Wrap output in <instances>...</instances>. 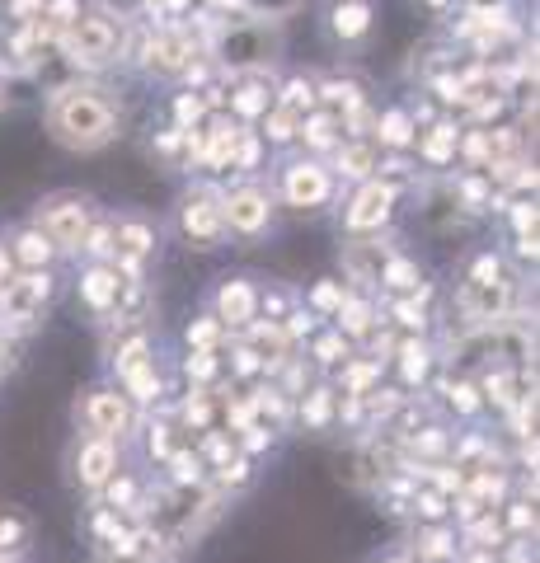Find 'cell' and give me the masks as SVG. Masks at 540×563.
Here are the masks:
<instances>
[{"label": "cell", "mask_w": 540, "mask_h": 563, "mask_svg": "<svg viewBox=\"0 0 540 563\" xmlns=\"http://www.w3.org/2000/svg\"><path fill=\"white\" fill-rule=\"evenodd\" d=\"M47 122H52V137L76 146V151H94L113 137L118 127V108L108 104L99 90H62L47 108Z\"/></svg>", "instance_id": "6da1fadb"}, {"label": "cell", "mask_w": 540, "mask_h": 563, "mask_svg": "<svg viewBox=\"0 0 540 563\" xmlns=\"http://www.w3.org/2000/svg\"><path fill=\"white\" fill-rule=\"evenodd\" d=\"M43 230L47 244L52 249H76L85 240V230H90V202L85 198H47L38 207V226Z\"/></svg>", "instance_id": "7a4b0ae2"}, {"label": "cell", "mask_w": 540, "mask_h": 563, "mask_svg": "<svg viewBox=\"0 0 540 563\" xmlns=\"http://www.w3.org/2000/svg\"><path fill=\"white\" fill-rule=\"evenodd\" d=\"M47 291H52V282H47V273H24V277H10L5 287H0V329L5 324H29L38 310H43Z\"/></svg>", "instance_id": "3957f363"}, {"label": "cell", "mask_w": 540, "mask_h": 563, "mask_svg": "<svg viewBox=\"0 0 540 563\" xmlns=\"http://www.w3.org/2000/svg\"><path fill=\"white\" fill-rule=\"evenodd\" d=\"M66 47H71V57H76V61L99 66V61L113 57L118 33H113V24H108L104 15H76V19H71V38H66Z\"/></svg>", "instance_id": "277c9868"}, {"label": "cell", "mask_w": 540, "mask_h": 563, "mask_svg": "<svg viewBox=\"0 0 540 563\" xmlns=\"http://www.w3.org/2000/svg\"><path fill=\"white\" fill-rule=\"evenodd\" d=\"M80 427H85L90 437L113 442L127 427V399L118 395V390H94V395H85V404H80Z\"/></svg>", "instance_id": "5b68a950"}, {"label": "cell", "mask_w": 540, "mask_h": 563, "mask_svg": "<svg viewBox=\"0 0 540 563\" xmlns=\"http://www.w3.org/2000/svg\"><path fill=\"white\" fill-rule=\"evenodd\" d=\"M221 230H226V216H221V202L207 193V188H198V193H188L184 198V235L198 249H212L216 240H221Z\"/></svg>", "instance_id": "8992f818"}, {"label": "cell", "mask_w": 540, "mask_h": 563, "mask_svg": "<svg viewBox=\"0 0 540 563\" xmlns=\"http://www.w3.org/2000/svg\"><path fill=\"white\" fill-rule=\"evenodd\" d=\"M221 216L240 235H259L268 226V198H263L259 188H240V193H231V198L221 202Z\"/></svg>", "instance_id": "52a82bcc"}, {"label": "cell", "mask_w": 540, "mask_h": 563, "mask_svg": "<svg viewBox=\"0 0 540 563\" xmlns=\"http://www.w3.org/2000/svg\"><path fill=\"white\" fill-rule=\"evenodd\" d=\"M282 193L292 207H320L329 198V174L320 165H292L287 179H282Z\"/></svg>", "instance_id": "ba28073f"}, {"label": "cell", "mask_w": 540, "mask_h": 563, "mask_svg": "<svg viewBox=\"0 0 540 563\" xmlns=\"http://www.w3.org/2000/svg\"><path fill=\"white\" fill-rule=\"evenodd\" d=\"M113 470H118V451H113V442H104V437H90V442L80 446V460H76V474L85 488H99L113 479Z\"/></svg>", "instance_id": "9c48e42d"}, {"label": "cell", "mask_w": 540, "mask_h": 563, "mask_svg": "<svg viewBox=\"0 0 540 563\" xmlns=\"http://www.w3.org/2000/svg\"><path fill=\"white\" fill-rule=\"evenodd\" d=\"M390 202H395V188H390V183H367V188L357 193V202L348 207V226L353 230L381 226L390 216Z\"/></svg>", "instance_id": "30bf717a"}, {"label": "cell", "mask_w": 540, "mask_h": 563, "mask_svg": "<svg viewBox=\"0 0 540 563\" xmlns=\"http://www.w3.org/2000/svg\"><path fill=\"white\" fill-rule=\"evenodd\" d=\"M254 310H259V296L249 282H226V287L216 291V320L226 324H249L254 320Z\"/></svg>", "instance_id": "8fae6325"}, {"label": "cell", "mask_w": 540, "mask_h": 563, "mask_svg": "<svg viewBox=\"0 0 540 563\" xmlns=\"http://www.w3.org/2000/svg\"><path fill=\"white\" fill-rule=\"evenodd\" d=\"M268 33L263 29H231L226 38H221V52H226V61H235V66H245V61H268Z\"/></svg>", "instance_id": "7c38bea8"}, {"label": "cell", "mask_w": 540, "mask_h": 563, "mask_svg": "<svg viewBox=\"0 0 540 563\" xmlns=\"http://www.w3.org/2000/svg\"><path fill=\"white\" fill-rule=\"evenodd\" d=\"M80 296L90 301V310H113L118 296H123V282H118V273H108V268H90V273L80 277Z\"/></svg>", "instance_id": "4fadbf2b"}, {"label": "cell", "mask_w": 540, "mask_h": 563, "mask_svg": "<svg viewBox=\"0 0 540 563\" xmlns=\"http://www.w3.org/2000/svg\"><path fill=\"white\" fill-rule=\"evenodd\" d=\"M188 52H193V47H188L184 33H165V38H155L151 43V66L155 71H179V66L188 61Z\"/></svg>", "instance_id": "5bb4252c"}, {"label": "cell", "mask_w": 540, "mask_h": 563, "mask_svg": "<svg viewBox=\"0 0 540 563\" xmlns=\"http://www.w3.org/2000/svg\"><path fill=\"white\" fill-rule=\"evenodd\" d=\"M113 249H118V259L123 263H137L146 249H151V230L141 226V221H127V226H118V235H113Z\"/></svg>", "instance_id": "9a60e30c"}, {"label": "cell", "mask_w": 540, "mask_h": 563, "mask_svg": "<svg viewBox=\"0 0 540 563\" xmlns=\"http://www.w3.org/2000/svg\"><path fill=\"white\" fill-rule=\"evenodd\" d=\"M367 24H371V10L362 0H343L339 10H334V33H339V38H362Z\"/></svg>", "instance_id": "2e32d148"}, {"label": "cell", "mask_w": 540, "mask_h": 563, "mask_svg": "<svg viewBox=\"0 0 540 563\" xmlns=\"http://www.w3.org/2000/svg\"><path fill=\"white\" fill-rule=\"evenodd\" d=\"M24 545H29V521L19 512H0V559L24 554Z\"/></svg>", "instance_id": "e0dca14e"}, {"label": "cell", "mask_w": 540, "mask_h": 563, "mask_svg": "<svg viewBox=\"0 0 540 563\" xmlns=\"http://www.w3.org/2000/svg\"><path fill=\"white\" fill-rule=\"evenodd\" d=\"M15 259H19V263H29L33 273H38V268H43V263L52 259V244H47L43 230H24V235H19V240H15Z\"/></svg>", "instance_id": "ac0fdd59"}, {"label": "cell", "mask_w": 540, "mask_h": 563, "mask_svg": "<svg viewBox=\"0 0 540 563\" xmlns=\"http://www.w3.org/2000/svg\"><path fill=\"white\" fill-rule=\"evenodd\" d=\"M451 554H456V540H451V531H428V535H418V559L447 563Z\"/></svg>", "instance_id": "d6986e66"}, {"label": "cell", "mask_w": 540, "mask_h": 563, "mask_svg": "<svg viewBox=\"0 0 540 563\" xmlns=\"http://www.w3.org/2000/svg\"><path fill=\"white\" fill-rule=\"evenodd\" d=\"M123 381H127V390H132L137 399H155V390H160V376H155V362H151V357H146L141 366H132Z\"/></svg>", "instance_id": "ffe728a7"}, {"label": "cell", "mask_w": 540, "mask_h": 563, "mask_svg": "<svg viewBox=\"0 0 540 563\" xmlns=\"http://www.w3.org/2000/svg\"><path fill=\"white\" fill-rule=\"evenodd\" d=\"M386 282H390L395 291H414V287H418V268L390 254V259H386Z\"/></svg>", "instance_id": "44dd1931"}, {"label": "cell", "mask_w": 540, "mask_h": 563, "mask_svg": "<svg viewBox=\"0 0 540 563\" xmlns=\"http://www.w3.org/2000/svg\"><path fill=\"white\" fill-rule=\"evenodd\" d=\"M339 320H343V329H348V334H367V329H371V310L362 301H343L339 305Z\"/></svg>", "instance_id": "7402d4cb"}, {"label": "cell", "mask_w": 540, "mask_h": 563, "mask_svg": "<svg viewBox=\"0 0 540 563\" xmlns=\"http://www.w3.org/2000/svg\"><path fill=\"white\" fill-rule=\"evenodd\" d=\"M400 357H404V376H409V381H423V376H428V348H423V343H404Z\"/></svg>", "instance_id": "603a6c76"}, {"label": "cell", "mask_w": 540, "mask_h": 563, "mask_svg": "<svg viewBox=\"0 0 540 563\" xmlns=\"http://www.w3.org/2000/svg\"><path fill=\"white\" fill-rule=\"evenodd\" d=\"M170 465H174V484H198L202 479V460L198 456H188V451H174L170 456Z\"/></svg>", "instance_id": "cb8c5ba5"}, {"label": "cell", "mask_w": 540, "mask_h": 563, "mask_svg": "<svg viewBox=\"0 0 540 563\" xmlns=\"http://www.w3.org/2000/svg\"><path fill=\"white\" fill-rule=\"evenodd\" d=\"M329 413H334V395H329V390L306 395V423L310 427H324V423H329Z\"/></svg>", "instance_id": "d4e9b609"}, {"label": "cell", "mask_w": 540, "mask_h": 563, "mask_svg": "<svg viewBox=\"0 0 540 563\" xmlns=\"http://www.w3.org/2000/svg\"><path fill=\"white\" fill-rule=\"evenodd\" d=\"M451 146H456V132H451V127H432V137L423 141V155H428V160H447Z\"/></svg>", "instance_id": "484cf974"}, {"label": "cell", "mask_w": 540, "mask_h": 563, "mask_svg": "<svg viewBox=\"0 0 540 563\" xmlns=\"http://www.w3.org/2000/svg\"><path fill=\"white\" fill-rule=\"evenodd\" d=\"M343 381H348V395H367V385L376 381V362H357L353 371H348V376H343Z\"/></svg>", "instance_id": "4316f807"}, {"label": "cell", "mask_w": 540, "mask_h": 563, "mask_svg": "<svg viewBox=\"0 0 540 563\" xmlns=\"http://www.w3.org/2000/svg\"><path fill=\"white\" fill-rule=\"evenodd\" d=\"M381 137H386L390 146H409V118H404V113H390V118L381 122Z\"/></svg>", "instance_id": "83f0119b"}, {"label": "cell", "mask_w": 540, "mask_h": 563, "mask_svg": "<svg viewBox=\"0 0 540 563\" xmlns=\"http://www.w3.org/2000/svg\"><path fill=\"white\" fill-rule=\"evenodd\" d=\"M367 165H371V151H367V146H348V151L339 155V169H343V174H367Z\"/></svg>", "instance_id": "f1b7e54d"}, {"label": "cell", "mask_w": 540, "mask_h": 563, "mask_svg": "<svg viewBox=\"0 0 540 563\" xmlns=\"http://www.w3.org/2000/svg\"><path fill=\"white\" fill-rule=\"evenodd\" d=\"M414 507L423 512V517L437 521L442 512H447V498H442V493H432V488H428V493H418V498H414Z\"/></svg>", "instance_id": "f546056e"}, {"label": "cell", "mask_w": 540, "mask_h": 563, "mask_svg": "<svg viewBox=\"0 0 540 563\" xmlns=\"http://www.w3.org/2000/svg\"><path fill=\"white\" fill-rule=\"evenodd\" d=\"M306 137L315 141V146H329V141H334V118H310L306 122Z\"/></svg>", "instance_id": "4dcf8cb0"}, {"label": "cell", "mask_w": 540, "mask_h": 563, "mask_svg": "<svg viewBox=\"0 0 540 563\" xmlns=\"http://www.w3.org/2000/svg\"><path fill=\"white\" fill-rule=\"evenodd\" d=\"M235 108H240V113H259V108H268V99H263L259 85H245V90H240V99H235Z\"/></svg>", "instance_id": "1f68e13d"}, {"label": "cell", "mask_w": 540, "mask_h": 563, "mask_svg": "<svg viewBox=\"0 0 540 563\" xmlns=\"http://www.w3.org/2000/svg\"><path fill=\"white\" fill-rule=\"evenodd\" d=\"M447 395H451V404H456V409H461V413H475V409H479L475 385H451Z\"/></svg>", "instance_id": "d6a6232c"}, {"label": "cell", "mask_w": 540, "mask_h": 563, "mask_svg": "<svg viewBox=\"0 0 540 563\" xmlns=\"http://www.w3.org/2000/svg\"><path fill=\"white\" fill-rule=\"evenodd\" d=\"M343 301H348V296H343V291L334 287V282H324V287H315V305H320V310H339Z\"/></svg>", "instance_id": "836d02e7"}, {"label": "cell", "mask_w": 540, "mask_h": 563, "mask_svg": "<svg viewBox=\"0 0 540 563\" xmlns=\"http://www.w3.org/2000/svg\"><path fill=\"white\" fill-rule=\"evenodd\" d=\"M188 343H198V348L207 352V348H212V343H216V324H212V320L193 324V329H188Z\"/></svg>", "instance_id": "e575fe53"}, {"label": "cell", "mask_w": 540, "mask_h": 563, "mask_svg": "<svg viewBox=\"0 0 540 563\" xmlns=\"http://www.w3.org/2000/svg\"><path fill=\"white\" fill-rule=\"evenodd\" d=\"M212 371H216L212 352H198V357L188 362V376H193V381H212Z\"/></svg>", "instance_id": "d590c367"}, {"label": "cell", "mask_w": 540, "mask_h": 563, "mask_svg": "<svg viewBox=\"0 0 540 563\" xmlns=\"http://www.w3.org/2000/svg\"><path fill=\"white\" fill-rule=\"evenodd\" d=\"M324 99H329V104H348V108H353L357 104V85H324Z\"/></svg>", "instance_id": "8d00e7d4"}, {"label": "cell", "mask_w": 540, "mask_h": 563, "mask_svg": "<svg viewBox=\"0 0 540 563\" xmlns=\"http://www.w3.org/2000/svg\"><path fill=\"white\" fill-rule=\"evenodd\" d=\"M207 409H212V404H207V395H198V399H188V404H184V418L193 427H202V423H207Z\"/></svg>", "instance_id": "74e56055"}, {"label": "cell", "mask_w": 540, "mask_h": 563, "mask_svg": "<svg viewBox=\"0 0 540 563\" xmlns=\"http://www.w3.org/2000/svg\"><path fill=\"white\" fill-rule=\"evenodd\" d=\"M508 521H512V531L517 535H526V531H536V517H531V512H526V503H517L508 512Z\"/></svg>", "instance_id": "f35d334b"}, {"label": "cell", "mask_w": 540, "mask_h": 563, "mask_svg": "<svg viewBox=\"0 0 540 563\" xmlns=\"http://www.w3.org/2000/svg\"><path fill=\"white\" fill-rule=\"evenodd\" d=\"M268 127H273V137H278V141H287V137H292V127H296V122H292V113H287V108H278Z\"/></svg>", "instance_id": "ab89813d"}, {"label": "cell", "mask_w": 540, "mask_h": 563, "mask_svg": "<svg viewBox=\"0 0 540 563\" xmlns=\"http://www.w3.org/2000/svg\"><path fill=\"white\" fill-rule=\"evenodd\" d=\"M85 249H90V254H99V259H104V254H113V230H94Z\"/></svg>", "instance_id": "60d3db41"}, {"label": "cell", "mask_w": 540, "mask_h": 563, "mask_svg": "<svg viewBox=\"0 0 540 563\" xmlns=\"http://www.w3.org/2000/svg\"><path fill=\"white\" fill-rule=\"evenodd\" d=\"M310 99H315V90H310V85H301V80H296L292 90H287V113H292V108H301V104H310Z\"/></svg>", "instance_id": "b9f144b4"}, {"label": "cell", "mask_w": 540, "mask_h": 563, "mask_svg": "<svg viewBox=\"0 0 540 563\" xmlns=\"http://www.w3.org/2000/svg\"><path fill=\"white\" fill-rule=\"evenodd\" d=\"M343 352H348V348H343V338H324V343H320V362H339Z\"/></svg>", "instance_id": "7bdbcfd3"}, {"label": "cell", "mask_w": 540, "mask_h": 563, "mask_svg": "<svg viewBox=\"0 0 540 563\" xmlns=\"http://www.w3.org/2000/svg\"><path fill=\"white\" fill-rule=\"evenodd\" d=\"M198 113H202V104H198V99H179V118H198Z\"/></svg>", "instance_id": "ee69618b"}, {"label": "cell", "mask_w": 540, "mask_h": 563, "mask_svg": "<svg viewBox=\"0 0 540 563\" xmlns=\"http://www.w3.org/2000/svg\"><path fill=\"white\" fill-rule=\"evenodd\" d=\"M118 5H123V10H137V0H118Z\"/></svg>", "instance_id": "f6af8a7d"}, {"label": "cell", "mask_w": 540, "mask_h": 563, "mask_svg": "<svg viewBox=\"0 0 540 563\" xmlns=\"http://www.w3.org/2000/svg\"><path fill=\"white\" fill-rule=\"evenodd\" d=\"M221 5H245V0H221Z\"/></svg>", "instance_id": "bcb514c9"}, {"label": "cell", "mask_w": 540, "mask_h": 563, "mask_svg": "<svg viewBox=\"0 0 540 563\" xmlns=\"http://www.w3.org/2000/svg\"><path fill=\"white\" fill-rule=\"evenodd\" d=\"M381 563H409V559H381Z\"/></svg>", "instance_id": "7dc6e473"}, {"label": "cell", "mask_w": 540, "mask_h": 563, "mask_svg": "<svg viewBox=\"0 0 540 563\" xmlns=\"http://www.w3.org/2000/svg\"><path fill=\"white\" fill-rule=\"evenodd\" d=\"M470 563H489V559H470Z\"/></svg>", "instance_id": "c3c4849f"}, {"label": "cell", "mask_w": 540, "mask_h": 563, "mask_svg": "<svg viewBox=\"0 0 540 563\" xmlns=\"http://www.w3.org/2000/svg\"><path fill=\"white\" fill-rule=\"evenodd\" d=\"M0 563H5V559H0Z\"/></svg>", "instance_id": "681fc988"}]
</instances>
